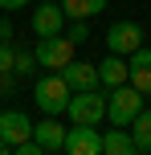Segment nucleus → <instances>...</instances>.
<instances>
[{
	"mask_svg": "<svg viewBox=\"0 0 151 155\" xmlns=\"http://www.w3.org/2000/svg\"><path fill=\"white\" fill-rule=\"evenodd\" d=\"M70 86H65V78L61 74H53L49 70V78H37V86H33V98H37V106H41V114H65V106H70Z\"/></svg>",
	"mask_w": 151,
	"mask_h": 155,
	"instance_id": "1",
	"label": "nucleus"
},
{
	"mask_svg": "<svg viewBox=\"0 0 151 155\" xmlns=\"http://www.w3.org/2000/svg\"><path fill=\"white\" fill-rule=\"evenodd\" d=\"M74 127H98L106 118V94L98 90H82V94H70V106H65Z\"/></svg>",
	"mask_w": 151,
	"mask_h": 155,
	"instance_id": "2",
	"label": "nucleus"
},
{
	"mask_svg": "<svg viewBox=\"0 0 151 155\" xmlns=\"http://www.w3.org/2000/svg\"><path fill=\"white\" fill-rule=\"evenodd\" d=\"M143 110V94L135 90V86H114L110 98H106V118H110L114 127H131V118Z\"/></svg>",
	"mask_w": 151,
	"mask_h": 155,
	"instance_id": "3",
	"label": "nucleus"
},
{
	"mask_svg": "<svg viewBox=\"0 0 151 155\" xmlns=\"http://www.w3.org/2000/svg\"><path fill=\"white\" fill-rule=\"evenodd\" d=\"M33 57H37V65L41 70H61V65H70L74 61V41L70 37H37V45H33Z\"/></svg>",
	"mask_w": 151,
	"mask_h": 155,
	"instance_id": "4",
	"label": "nucleus"
},
{
	"mask_svg": "<svg viewBox=\"0 0 151 155\" xmlns=\"http://www.w3.org/2000/svg\"><path fill=\"white\" fill-rule=\"evenodd\" d=\"M106 45H110V53H119V57L135 53V49L143 45V29H139V21H114L110 29H106Z\"/></svg>",
	"mask_w": 151,
	"mask_h": 155,
	"instance_id": "5",
	"label": "nucleus"
},
{
	"mask_svg": "<svg viewBox=\"0 0 151 155\" xmlns=\"http://www.w3.org/2000/svg\"><path fill=\"white\" fill-rule=\"evenodd\" d=\"M65 155H102V135L94 127H65Z\"/></svg>",
	"mask_w": 151,
	"mask_h": 155,
	"instance_id": "6",
	"label": "nucleus"
},
{
	"mask_svg": "<svg viewBox=\"0 0 151 155\" xmlns=\"http://www.w3.org/2000/svg\"><path fill=\"white\" fill-rule=\"evenodd\" d=\"M0 139H4L8 147L29 143L33 139V118L25 114V110H0Z\"/></svg>",
	"mask_w": 151,
	"mask_h": 155,
	"instance_id": "7",
	"label": "nucleus"
},
{
	"mask_svg": "<svg viewBox=\"0 0 151 155\" xmlns=\"http://www.w3.org/2000/svg\"><path fill=\"white\" fill-rule=\"evenodd\" d=\"M127 82L135 86L139 94H151V49L147 45H139L135 53H127Z\"/></svg>",
	"mask_w": 151,
	"mask_h": 155,
	"instance_id": "8",
	"label": "nucleus"
},
{
	"mask_svg": "<svg viewBox=\"0 0 151 155\" xmlns=\"http://www.w3.org/2000/svg\"><path fill=\"white\" fill-rule=\"evenodd\" d=\"M29 29L37 33V37H57V33L65 29V12H61V4H37V12L29 16Z\"/></svg>",
	"mask_w": 151,
	"mask_h": 155,
	"instance_id": "9",
	"label": "nucleus"
},
{
	"mask_svg": "<svg viewBox=\"0 0 151 155\" xmlns=\"http://www.w3.org/2000/svg\"><path fill=\"white\" fill-rule=\"evenodd\" d=\"M57 74L65 78V86H70L74 94H82V90H98V65H90V61H78V57H74V61L61 65Z\"/></svg>",
	"mask_w": 151,
	"mask_h": 155,
	"instance_id": "10",
	"label": "nucleus"
},
{
	"mask_svg": "<svg viewBox=\"0 0 151 155\" xmlns=\"http://www.w3.org/2000/svg\"><path fill=\"white\" fill-rule=\"evenodd\" d=\"M33 143H41L45 151H61V143H65V127L57 123L53 114H45L41 123H33Z\"/></svg>",
	"mask_w": 151,
	"mask_h": 155,
	"instance_id": "11",
	"label": "nucleus"
},
{
	"mask_svg": "<svg viewBox=\"0 0 151 155\" xmlns=\"http://www.w3.org/2000/svg\"><path fill=\"white\" fill-rule=\"evenodd\" d=\"M98 86H106V90L127 86V61H123L119 53H106L102 61H98Z\"/></svg>",
	"mask_w": 151,
	"mask_h": 155,
	"instance_id": "12",
	"label": "nucleus"
},
{
	"mask_svg": "<svg viewBox=\"0 0 151 155\" xmlns=\"http://www.w3.org/2000/svg\"><path fill=\"white\" fill-rule=\"evenodd\" d=\"M102 155H139V147H135V139L123 127H114V131L102 135Z\"/></svg>",
	"mask_w": 151,
	"mask_h": 155,
	"instance_id": "13",
	"label": "nucleus"
},
{
	"mask_svg": "<svg viewBox=\"0 0 151 155\" xmlns=\"http://www.w3.org/2000/svg\"><path fill=\"white\" fill-rule=\"evenodd\" d=\"M106 0H61V12L65 21H90L94 12H102Z\"/></svg>",
	"mask_w": 151,
	"mask_h": 155,
	"instance_id": "14",
	"label": "nucleus"
},
{
	"mask_svg": "<svg viewBox=\"0 0 151 155\" xmlns=\"http://www.w3.org/2000/svg\"><path fill=\"white\" fill-rule=\"evenodd\" d=\"M131 139H135L139 155L151 151V110H139V114L131 118Z\"/></svg>",
	"mask_w": 151,
	"mask_h": 155,
	"instance_id": "15",
	"label": "nucleus"
},
{
	"mask_svg": "<svg viewBox=\"0 0 151 155\" xmlns=\"http://www.w3.org/2000/svg\"><path fill=\"white\" fill-rule=\"evenodd\" d=\"M12 74H16V78H33V74H37V57H33V49H12Z\"/></svg>",
	"mask_w": 151,
	"mask_h": 155,
	"instance_id": "16",
	"label": "nucleus"
},
{
	"mask_svg": "<svg viewBox=\"0 0 151 155\" xmlns=\"http://www.w3.org/2000/svg\"><path fill=\"white\" fill-rule=\"evenodd\" d=\"M65 37H70L74 45H82V41L90 37V25H86V21H70V33H65Z\"/></svg>",
	"mask_w": 151,
	"mask_h": 155,
	"instance_id": "17",
	"label": "nucleus"
},
{
	"mask_svg": "<svg viewBox=\"0 0 151 155\" xmlns=\"http://www.w3.org/2000/svg\"><path fill=\"white\" fill-rule=\"evenodd\" d=\"M0 74H12V41H0Z\"/></svg>",
	"mask_w": 151,
	"mask_h": 155,
	"instance_id": "18",
	"label": "nucleus"
},
{
	"mask_svg": "<svg viewBox=\"0 0 151 155\" xmlns=\"http://www.w3.org/2000/svg\"><path fill=\"white\" fill-rule=\"evenodd\" d=\"M12 155H49V151L41 147V143H33V139H29V143H16V147H12Z\"/></svg>",
	"mask_w": 151,
	"mask_h": 155,
	"instance_id": "19",
	"label": "nucleus"
},
{
	"mask_svg": "<svg viewBox=\"0 0 151 155\" xmlns=\"http://www.w3.org/2000/svg\"><path fill=\"white\" fill-rule=\"evenodd\" d=\"M16 94V74H0V98H12Z\"/></svg>",
	"mask_w": 151,
	"mask_h": 155,
	"instance_id": "20",
	"label": "nucleus"
},
{
	"mask_svg": "<svg viewBox=\"0 0 151 155\" xmlns=\"http://www.w3.org/2000/svg\"><path fill=\"white\" fill-rule=\"evenodd\" d=\"M29 0H0V12H21Z\"/></svg>",
	"mask_w": 151,
	"mask_h": 155,
	"instance_id": "21",
	"label": "nucleus"
},
{
	"mask_svg": "<svg viewBox=\"0 0 151 155\" xmlns=\"http://www.w3.org/2000/svg\"><path fill=\"white\" fill-rule=\"evenodd\" d=\"M0 41H12V16H0Z\"/></svg>",
	"mask_w": 151,
	"mask_h": 155,
	"instance_id": "22",
	"label": "nucleus"
},
{
	"mask_svg": "<svg viewBox=\"0 0 151 155\" xmlns=\"http://www.w3.org/2000/svg\"><path fill=\"white\" fill-rule=\"evenodd\" d=\"M0 155H12V147H8V143H4V139H0Z\"/></svg>",
	"mask_w": 151,
	"mask_h": 155,
	"instance_id": "23",
	"label": "nucleus"
},
{
	"mask_svg": "<svg viewBox=\"0 0 151 155\" xmlns=\"http://www.w3.org/2000/svg\"><path fill=\"white\" fill-rule=\"evenodd\" d=\"M37 4H53V0H37Z\"/></svg>",
	"mask_w": 151,
	"mask_h": 155,
	"instance_id": "24",
	"label": "nucleus"
}]
</instances>
